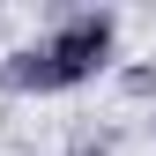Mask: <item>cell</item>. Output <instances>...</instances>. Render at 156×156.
<instances>
[{
    "instance_id": "cell-1",
    "label": "cell",
    "mask_w": 156,
    "mask_h": 156,
    "mask_svg": "<svg viewBox=\"0 0 156 156\" xmlns=\"http://www.w3.org/2000/svg\"><path fill=\"white\" fill-rule=\"evenodd\" d=\"M104 52H112V23L104 15H82V23H74L60 45L45 52V74H37V82H74V74H89V67H104Z\"/></svg>"
}]
</instances>
